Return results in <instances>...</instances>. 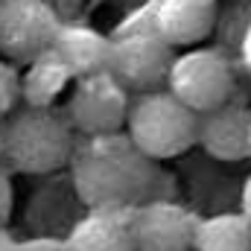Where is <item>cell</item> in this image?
Masks as SVG:
<instances>
[{"label":"cell","instance_id":"1","mask_svg":"<svg viewBox=\"0 0 251 251\" xmlns=\"http://www.w3.org/2000/svg\"><path fill=\"white\" fill-rule=\"evenodd\" d=\"M67 170L88 210H134L152 199L158 181V164L143 158L123 131L79 137Z\"/></svg>","mask_w":251,"mask_h":251},{"label":"cell","instance_id":"2","mask_svg":"<svg viewBox=\"0 0 251 251\" xmlns=\"http://www.w3.org/2000/svg\"><path fill=\"white\" fill-rule=\"evenodd\" d=\"M76 140L56 108H21L3 123V161L24 176H50L70 164Z\"/></svg>","mask_w":251,"mask_h":251},{"label":"cell","instance_id":"3","mask_svg":"<svg viewBox=\"0 0 251 251\" xmlns=\"http://www.w3.org/2000/svg\"><path fill=\"white\" fill-rule=\"evenodd\" d=\"M196 128L199 114L181 105L167 88H158L137 94L128 102L123 134L143 158L161 164L187 155L196 146Z\"/></svg>","mask_w":251,"mask_h":251},{"label":"cell","instance_id":"4","mask_svg":"<svg viewBox=\"0 0 251 251\" xmlns=\"http://www.w3.org/2000/svg\"><path fill=\"white\" fill-rule=\"evenodd\" d=\"M167 91L193 114H207L234 100L237 76L228 56L216 47H190L176 56L167 73Z\"/></svg>","mask_w":251,"mask_h":251},{"label":"cell","instance_id":"5","mask_svg":"<svg viewBox=\"0 0 251 251\" xmlns=\"http://www.w3.org/2000/svg\"><path fill=\"white\" fill-rule=\"evenodd\" d=\"M128 102H131V94L108 70H100V73L73 79L64 117L76 131V137L114 134V131H123Z\"/></svg>","mask_w":251,"mask_h":251},{"label":"cell","instance_id":"6","mask_svg":"<svg viewBox=\"0 0 251 251\" xmlns=\"http://www.w3.org/2000/svg\"><path fill=\"white\" fill-rule=\"evenodd\" d=\"M62 24L50 0H0V59L29 64L50 50Z\"/></svg>","mask_w":251,"mask_h":251},{"label":"cell","instance_id":"7","mask_svg":"<svg viewBox=\"0 0 251 251\" xmlns=\"http://www.w3.org/2000/svg\"><path fill=\"white\" fill-rule=\"evenodd\" d=\"M176 59L173 47L155 29H134L108 41V64L105 70L123 85L126 91H158L167 82L170 64Z\"/></svg>","mask_w":251,"mask_h":251},{"label":"cell","instance_id":"8","mask_svg":"<svg viewBox=\"0 0 251 251\" xmlns=\"http://www.w3.org/2000/svg\"><path fill=\"white\" fill-rule=\"evenodd\" d=\"M199 216L173 201V199H149L131 210V234L134 251H193Z\"/></svg>","mask_w":251,"mask_h":251},{"label":"cell","instance_id":"9","mask_svg":"<svg viewBox=\"0 0 251 251\" xmlns=\"http://www.w3.org/2000/svg\"><path fill=\"white\" fill-rule=\"evenodd\" d=\"M196 143L222 164H240L251 158V111L240 102H225L207 114H199Z\"/></svg>","mask_w":251,"mask_h":251},{"label":"cell","instance_id":"10","mask_svg":"<svg viewBox=\"0 0 251 251\" xmlns=\"http://www.w3.org/2000/svg\"><path fill=\"white\" fill-rule=\"evenodd\" d=\"M216 29V3L213 0H170L158 15V35L176 47H199Z\"/></svg>","mask_w":251,"mask_h":251},{"label":"cell","instance_id":"11","mask_svg":"<svg viewBox=\"0 0 251 251\" xmlns=\"http://www.w3.org/2000/svg\"><path fill=\"white\" fill-rule=\"evenodd\" d=\"M67 251H134L131 210H88L73 225Z\"/></svg>","mask_w":251,"mask_h":251},{"label":"cell","instance_id":"12","mask_svg":"<svg viewBox=\"0 0 251 251\" xmlns=\"http://www.w3.org/2000/svg\"><path fill=\"white\" fill-rule=\"evenodd\" d=\"M108 41L102 32L91 29V26H79V24H62L50 50L62 59V64L70 70L73 79L88 76V73H100L108 64Z\"/></svg>","mask_w":251,"mask_h":251},{"label":"cell","instance_id":"13","mask_svg":"<svg viewBox=\"0 0 251 251\" xmlns=\"http://www.w3.org/2000/svg\"><path fill=\"white\" fill-rule=\"evenodd\" d=\"M73 76L62 64V59L47 50L35 56L21 73V102L24 108H56L64 91H70Z\"/></svg>","mask_w":251,"mask_h":251},{"label":"cell","instance_id":"14","mask_svg":"<svg viewBox=\"0 0 251 251\" xmlns=\"http://www.w3.org/2000/svg\"><path fill=\"white\" fill-rule=\"evenodd\" d=\"M193 251H251V222L240 210L199 219Z\"/></svg>","mask_w":251,"mask_h":251},{"label":"cell","instance_id":"15","mask_svg":"<svg viewBox=\"0 0 251 251\" xmlns=\"http://www.w3.org/2000/svg\"><path fill=\"white\" fill-rule=\"evenodd\" d=\"M21 105V70L18 64L0 59V120L15 114Z\"/></svg>","mask_w":251,"mask_h":251},{"label":"cell","instance_id":"16","mask_svg":"<svg viewBox=\"0 0 251 251\" xmlns=\"http://www.w3.org/2000/svg\"><path fill=\"white\" fill-rule=\"evenodd\" d=\"M12 210H15V184H12V176L0 167V228L9 225Z\"/></svg>","mask_w":251,"mask_h":251},{"label":"cell","instance_id":"17","mask_svg":"<svg viewBox=\"0 0 251 251\" xmlns=\"http://www.w3.org/2000/svg\"><path fill=\"white\" fill-rule=\"evenodd\" d=\"M240 213L251 222V176L246 178V184H243V207H240Z\"/></svg>","mask_w":251,"mask_h":251},{"label":"cell","instance_id":"18","mask_svg":"<svg viewBox=\"0 0 251 251\" xmlns=\"http://www.w3.org/2000/svg\"><path fill=\"white\" fill-rule=\"evenodd\" d=\"M0 161H3V123H0Z\"/></svg>","mask_w":251,"mask_h":251}]
</instances>
